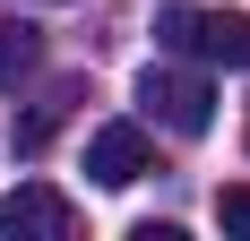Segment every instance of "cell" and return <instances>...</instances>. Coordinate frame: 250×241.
<instances>
[{
  "mask_svg": "<svg viewBox=\"0 0 250 241\" xmlns=\"http://www.w3.org/2000/svg\"><path fill=\"white\" fill-rule=\"evenodd\" d=\"M155 43L216 60V69H250V9H199V0H164L155 9Z\"/></svg>",
  "mask_w": 250,
  "mask_h": 241,
  "instance_id": "6da1fadb",
  "label": "cell"
},
{
  "mask_svg": "<svg viewBox=\"0 0 250 241\" xmlns=\"http://www.w3.org/2000/svg\"><path fill=\"white\" fill-rule=\"evenodd\" d=\"M138 103H147L173 138H199L207 120H216V86L190 78V69H147V78H138Z\"/></svg>",
  "mask_w": 250,
  "mask_h": 241,
  "instance_id": "7a4b0ae2",
  "label": "cell"
},
{
  "mask_svg": "<svg viewBox=\"0 0 250 241\" xmlns=\"http://www.w3.org/2000/svg\"><path fill=\"white\" fill-rule=\"evenodd\" d=\"M0 233H18V241H69L78 233V207L52 181H18V190L0 198Z\"/></svg>",
  "mask_w": 250,
  "mask_h": 241,
  "instance_id": "3957f363",
  "label": "cell"
},
{
  "mask_svg": "<svg viewBox=\"0 0 250 241\" xmlns=\"http://www.w3.org/2000/svg\"><path fill=\"white\" fill-rule=\"evenodd\" d=\"M138 172H155V146L138 120H104L95 138H86V181H104V190H129Z\"/></svg>",
  "mask_w": 250,
  "mask_h": 241,
  "instance_id": "277c9868",
  "label": "cell"
},
{
  "mask_svg": "<svg viewBox=\"0 0 250 241\" xmlns=\"http://www.w3.org/2000/svg\"><path fill=\"white\" fill-rule=\"evenodd\" d=\"M35 52H43L35 26H26V18H0V86H18V78L35 69Z\"/></svg>",
  "mask_w": 250,
  "mask_h": 241,
  "instance_id": "5b68a950",
  "label": "cell"
},
{
  "mask_svg": "<svg viewBox=\"0 0 250 241\" xmlns=\"http://www.w3.org/2000/svg\"><path fill=\"white\" fill-rule=\"evenodd\" d=\"M216 224H225V233H250V181L216 190Z\"/></svg>",
  "mask_w": 250,
  "mask_h": 241,
  "instance_id": "8992f818",
  "label": "cell"
}]
</instances>
